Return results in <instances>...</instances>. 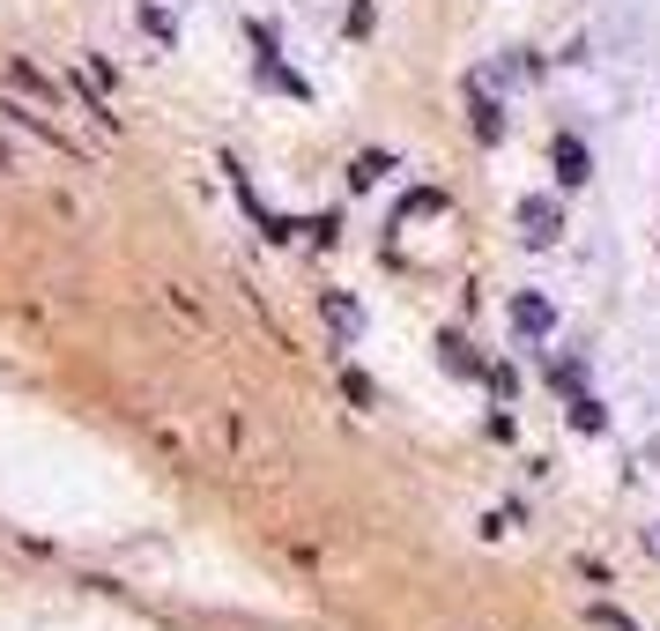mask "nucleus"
<instances>
[{
    "mask_svg": "<svg viewBox=\"0 0 660 631\" xmlns=\"http://www.w3.org/2000/svg\"><path fill=\"white\" fill-rule=\"evenodd\" d=\"M564 238V201L557 194H527L520 201V246H557Z\"/></svg>",
    "mask_w": 660,
    "mask_h": 631,
    "instance_id": "obj_1",
    "label": "nucleus"
},
{
    "mask_svg": "<svg viewBox=\"0 0 660 631\" xmlns=\"http://www.w3.org/2000/svg\"><path fill=\"white\" fill-rule=\"evenodd\" d=\"M468 112H475V134L483 141H505V104H497V75H468Z\"/></svg>",
    "mask_w": 660,
    "mask_h": 631,
    "instance_id": "obj_2",
    "label": "nucleus"
},
{
    "mask_svg": "<svg viewBox=\"0 0 660 631\" xmlns=\"http://www.w3.org/2000/svg\"><path fill=\"white\" fill-rule=\"evenodd\" d=\"M549 164H557V186H564V194H578V186L594 178V149H586L578 134H557V149H549Z\"/></svg>",
    "mask_w": 660,
    "mask_h": 631,
    "instance_id": "obj_3",
    "label": "nucleus"
},
{
    "mask_svg": "<svg viewBox=\"0 0 660 631\" xmlns=\"http://www.w3.org/2000/svg\"><path fill=\"white\" fill-rule=\"evenodd\" d=\"M564 423H572V431H586V438H601V431H609V409H601V401H594V394H564Z\"/></svg>",
    "mask_w": 660,
    "mask_h": 631,
    "instance_id": "obj_4",
    "label": "nucleus"
},
{
    "mask_svg": "<svg viewBox=\"0 0 660 631\" xmlns=\"http://www.w3.org/2000/svg\"><path fill=\"white\" fill-rule=\"evenodd\" d=\"M438 364H446L453 379H483V357H475L468 335H438Z\"/></svg>",
    "mask_w": 660,
    "mask_h": 631,
    "instance_id": "obj_5",
    "label": "nucleus"
},
{
    "mask_svg": "<svg viewBox=\"0 0 660 631\" xmlns=\"http://www.w3.org/2000/svg\"><path fill=\"white\" fill-rule=\"evenodd\" d=\"M512 327H520V335H549V327H557V312H549V297L520 290V297H512Z\"/></svg>",
    "mask_w": 660,
    "mask_h": 631,
    "instance_id": "obj_6",
    "label": "nucleus"
},
{
    "mask_svg": "<svg viewBox=\"0 0 660 631\" xmlns=\"http://www.w3.org/2000/svg\"><path fill=\"white\" fill-rule=\"evenodd\" d=\"M378 171H386V157H357V164H349V178H357V186H372Z\"/></svg>",
    "mask_w": 660,
    "mask_h": 631,
    "instance_id": "obj_7",
    "label": "nucleus"
}]
</instances>
